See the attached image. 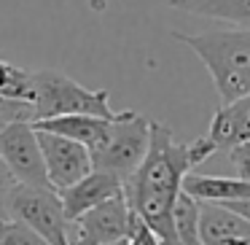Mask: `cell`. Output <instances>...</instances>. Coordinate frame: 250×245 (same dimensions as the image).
Returning <instances> with one entry per match:
<instances>
[{
  "mask_svg": "<svg viewBox=\"0 0 250 245\" xmlns=\"http://www.w3.org/2000/svg\"><path fill=\"white\" fill-rule=\"evenodd\" d=\"M17 183L19 180L14 178L8 164L0 159V221L3 218H11V194H14V186Z\"/></svg>",
  "mask_w": 250,
  "mask_h": 245,
  "instance_id": "ac0fdd59",
  "label": "cell"
},
{
  "mask_svg": "<svg viewBox=\"0 0 250 245\" xmlns=\"http://www.w3.org/2000/svg\"><path fill=\"white\" fill-rule=\"evenodd\" d=\"M167 3L175 11L250 27V0H167Z\"/></svg>",
  "mask_w": 250,
  "mask_h": 245,
  "instance_id": "5bb4252c",
  "label": "cell"
},
{
  "mask_svg": "<svg viewBox=\"0 0 250 245\" xmlns=\"http://www.w3.org/2000/svg\"><path fill=\"white\" fill-rule=\"evenodd\" d=\"M119 194H124V180L113 173H105V170H92L78 183L60 191L62 205H65V213L70 221L81 218L86 210H92V207L103 205V202L113 200Z\"/></svg>",
  "mask_w": 250,
  "mask_h": 245,
  "instance_id": "9c48e42d",
  "label": "cell"
},
{
  "mask_svg": "<svg viewBox=\"0 0 250 245\" xmlns=\"http://www.w3.org/2000/svg\"><path fill=\"white\" fill-rule=\"evenodd\" d=\"M205 245H250V221L221 202H199Z\"/></svg>",
  "mask_w": 250,
  "mask_h": 245,
  "instance_id": "30bf717a",
  "label": "cell"
},
{
  "mask_svg": "<svg viewBox=\"0 0 250 245\" xmlns=\"http://www.w3.org/2000/svg\"><path fill=\"white\" fill-rule=\"evenodd\" d=\"M178 44L191 49L207 67L221 103L250 94V27L210 30V33H172Z\"/></svg>",
  "mask_w": 250,
  "mask_h": 245,
  "instance_id": "7a4b0ae2",
  "label": "cell"
},
{
  "mask_svg": "<svg viewBox=\"0 0 250 245\" xmlns=\"http://www.w3.org/2000/svg\"><path fill=\"white\" fill-rule=\"evenodd\" d=\"M108 245H135V243H132V237H121V240H116V243H108Z\"/></svg>",
  "mask_w": 250,
  "mask_h": 245,
  "instance_id": "ffe728a7",
  "label": "cell"
},
{
  "mask_svg": "<svg viewBox=\"0 0 250 245\" xmlns=\"http://www.w3.org/2000/svg\"><path fill=\"white\" fill-rule=\"evenodd\" d=\"M113 119L94 116V113H67V116H54V119L35 121V127H38V130H46V132L65 135V137H70V140H78L92 151V148H97L100 143L105 140Z\"/></svg>",
  "mask_w": 250,
  "mask_h": 245,
  "instance_id": "4fadbf2b",
  "label": "cell"
},
{
  "mask_svg": "<svg viewBox=\"0 0 250 245\" xmlns=\"http://www.w3.org/2000/svg\"><path fill=\"white\" fill-rule=\"evenodd\" d=\"M229 159H231L234 170H237V175H242V178L250 180V143H242V146H234L231 151H226Z\"/></svg>",
  "mask_w": 250,
  "mask_h": 245,
  "instance_id": "d6986e66",
  "label": "cell"
},
{
  "mask_svg": "<svg viewBox=\"0 0 250 245\" xmlns=\"http://www.w3.org/2000/svg\"><path fill=\"white\" fill-rule=\"evenodd\" d=\"M218 154L207 135L178 143L167 124H151V148L143 164L126 178L124 194L129 207L153 229L162 245H183L175 232V202L183 194V180L194 167Z\"/></svg>",
  "mask_w": 250,
  "mask_h": 245,
  "instance_id": "6da1fadb",
  "label": "cell"
},
{
  "mask_svg": "<svg viewBox=\"0 0 250 245\" xmlns=\"http://www.w3.org/2000/svg\"><path fill=\"white\" fill-rule=\"evenodd\" d=\"M0 245H49V243L19 218H3L0 221Z\"/></svg>",
  "mask_w": 250,
  "mask_h": 245,
  "instance_id": "e0dca14e",
  "label": "cell"
},
{
  "mask_svg": "<svg viewBox=\"0 0 250 245\" xmlns=\"http://www.w3.org/2000/svg\"><path fill=\"white\" fill-rule=\"evenodd\" d=\"M183 191L199 202H237L250 197V180L242 175H199L188 173L183 180Z\"/></svg>",
  "mask_w": 250,
  "mask_h": 245,
  "instance_id": "7c38bea8",
  "label": "cell"
},
{
  "mask_svg": "<svg viewBox=\"0 0 250 245\" xmlns=\"http://www.w3.org/2000/svg\"><path fill=\"white\" fill-rule=\"evenodd\" d=\"M0 159L8 164V170L19 183L51 186L46 159L41 151L38 130L33 121H11L0 130Z\"/></svg>",
  "mask_w": 250,
  "mask_h": 245,
  "instance_id": "8992f818",
  "label": "cell"
},
{
  "mask_svg": "<svg viewBox=\"0 0 250 245\" xmlns=\"http://www.w3.org/2000/svg\"><path fill=\"white\" fill-rule=\"evenodd\" d=\"M11 218L24 221L49 245H73V221L65 213L60 191L51 186L17 183L11 194Z\"/></svg>",
  "mask_w": 250,
  "mask_h": 245,
  "instance_id": "5b68a950",
  "label": "cell"
},
{
  "mask_svg": "<svg viewBox=\"0 0 250 245\" xmlns=\"http://www.w3.org/2000/svg\"><path fill=\"white\" fill-rule=\"evenodd\" d=\"M175 232L183 245H205L202 243V223H199V200L191 194H180L175 202Z\"/></svg>",
  "mask_w": 250,
  "mask_h": 245,
  "instance_id": "9a60e30c",
  "label": "cell"
},
{
  "mask_svg": "<svg viewBox=\"0 0 250 245\" xmlns=\"http://www.w3.org/2000/svg\"><path fill=\"white\" fill-rule=\"evenodd\" d=\"M67 113H94L113 119L110 92L86 89L62 70H33V124Z\"/></svg>",
  "mask_w": 250,
  "mask_h": 245,
  "instance_id": "3957f363",
  "label": "cell"
},
{
  "mask_svg": "<svg viewBox=\"0 0 250 245\" xmlns=\"http://www.w3.org/2000/svg\"><path fill=\"white\" fill-rule=\"evenodd\" d=\"M129 229L132 207L126 194H119L73 221V245H108L129 237Z\"/></svg>",
  "mask_w": 250,
  "mask_h": 245,
  "instance_id": "ba28073f",
  "label": "cell"
},
{
  "mask_svg": "<svg viewBox=\"0 0 250 245\" xmlns=\"http://www.w3.org/2000/svg\"><path fill=\"white\" fill-rule=\"evenodd\" d=\"M0 130H3V124H0Z\"/></svg>",
  "mask_w": 250,
  "mask_h": 245,
  "instance_id": "44dd1931",
  "label": "cell"
},
{
  "mask_svg": "<svg viewBox=\"0 0 250 245\" xmlns=\"http://www.w3.org/2000/svg\"><path fill=\"white\" fill-rule=\"evenodd\" d=\"M38 140L46 159V170H49V180L57 191L78 183L83 175H89L94 170L92 151L83 143L70 140L65 135H57V132H46V130H38Z\"/></svg>",
  "mask_w": 250,
  "mask_h": 245,
  "instance_id": "52a82bcc",
  "label": "cell"
},
{
  "mask_svg": "<svg viewBox=\"0 0 250 245\" xmlns=\"http://www.w3.org/2000/svg\"><path fill=\"white\" fill-rule=\"evenodd\" d=\"M151 124L137 111H119L110 121V130L97 148H92L94 170L119 175L126 183L132 173L143 164L148 148H151Z\"/></svg>",
  "mask_w": 250,
  "mask_h": 245,
  "instance_id": "277c9868",
  "label": "cell"
},
{
  "mask_svg": "<svg viewBox=\"0 0 250 245\" xmlns=\"http://www.w3.org/2000/svg\"><path fill=\"white\" fill-rule=\"evenodd\" d=\"M207 137L218 146V151H231L234 146L250 143V94L223 103L212 116Z\"/></svg>",
  "mask_w": 250,
  "mask_h": 245,
  "instance_id": "8fae6325",
  "label": "cell"
},
{
  "mask_svg": "<svg viewBox=\"0 0 250 245\" xmlns=\"http://www.w3.org/2000/svg\"><path fill=\"white\" fill-rule=\"evenodd\" d=\"M0 97L33 103V70L0 60Z\"/></svg>",
  "mask_w": 250,
  "mask_h": 245,
  "instance_id": "2e32d148",
  "label": "cell"
}]
</instances>
